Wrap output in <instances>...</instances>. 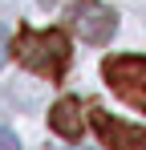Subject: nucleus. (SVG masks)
Returning <instances> with one entry per match:
<instances>
[{
	"label": "nucleus",
	"mask_w": 146,
	"mask_h": 150,
	"mask_svg": "<svg viewBox=\"0 0 146 150\" xmlns=\"http://www.w3.org/2000/svg\"><path fill=\"white\" fill-rule=\"evenodd\" d=\"M12 53H16V61L24 69L41 73L45 81H61L69 73V61H73L65 28H24L12 41Z\"/></svg>",
	"instance_id": "obj_1"
},
{
	"label": "nucleus",
	"mask_w": 146,
	"mask_h": 150,
	"mask_svg": "<svg viewBox=\"0 0 146 150\" xmlns=\"http://www.w3.org/2000/svg\"><path fill=\"white\" fill-rule=\"evenodd\" d=\"M101 77H106V85L122 101H130L134 110L146 114V57H138V53H114V57L101 61Z\"/></svg>",
	"instance_id": "obj_2"
},
{
	"label": "nucleus",
	"mask_w": 146,
	"mask_h": 150,
	"mask_svg": "<svg viewBox=\"0 0 146 150\" xmlns=\"http://www.w3.org/2000/svg\"><path fill=\"white\" fill-rule=\"evenodd\" d=\"M69 28L85 41V45H106L118 33V12L101 0H77L69 8Z\"/></svg>",
	"instance_id": "obj_3"
},
{
	"label": "nucleus",
	"mask_w": 146,
	"mask_h": 150,
	"mask_svg": "<svg viewBox=\"0 0 146 150\" xmlns=\"http://www.w3.org/2000/svg\"><path fill=\"white\" fill-rule=\"evenodd\" d=\"M89 126L97 130V142L106 150H146V126L122 122V118H114V114L101 110V105L89 110Z\"/></svg>",
	"instance_id": "obj_4"
},
{
	"label": "nucleus",
	"mask_w": 146,
	"mask_h": 150,
	"mask_svg": "<svg viewBox=\"0 0 146 150\" xmlns=\"http://www.w3.org/2000/svg\"><path fill=\"white\" fill-rule=\"evenodd\" d=\"M49 126H53V134L57 138H65V142H77L81 134H85V105L81 98H61L53 101V110H49Z\"/></svg>",
	"instance_id": "obj_5"
},
{
	"label": "nucleus",
	"mask_w": 146,
	"mask_h": 150,
	"mask_svg": "<svg viewBox=\"0 0 146 150\" xmlns=\"http://www.w3.org/2000/svg\"><path fill=\"white\" fill-rule=\"evenodd\" d=\"M0 150H21L16 134H12V130H4V126H0Z\"/></svg>",
	"instance_id": "obj_6"
},
{
	"label": "nucleus",
	"mask_w": 146,
	"mask_h": 150,
	"mask_svg": "<svg viewBox=\"0 0 146 150\" xmlns=\"http://www.w3.org/2000/svg\"><path fill=\"white\" fill-rule=\"evenodd\" d=\"M12 53V45H8V33H4V25H0V65H4V57Z\"/></svg>",
	"instance_id": "obj_7"
},
{
	"label": "nucleus",
	"mask_w": 146,
	"mask_h": 150,
	"mask_svg": "<svg viewBox=\"0 0 146 150\" xmlns=\"http://www.w3.org/2000/svg\"><path fill=\"white\" fill-rule=\"evenodd\" d=\"M37 4H41V8H57L61 0H37Z\"/></svg>",
	"instance_id": "obj_8"
},
{
	"label": "nucleus",
	"mask_w": 146,
	"mask_h": 150,
	"mask_svg": "<svg viewBox=\"0 0 146 150\" xmlns=\"http://www.w3.org/2000/svg\"><path fill=\"white\" fill-rule=\"evenodd\" d=\"M81 150H85V146H81Z\"/></svg>",
	"instance_id": "obj_9"
}]
</instances>
